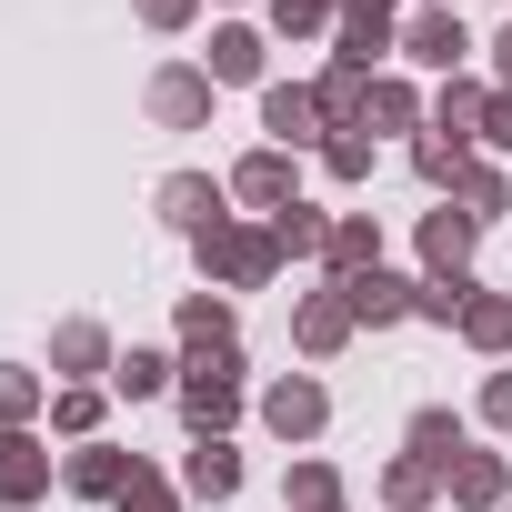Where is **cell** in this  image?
Here are the masks:
<instances>
[{
    "label": "cell",
    "mask_w": 512,
    "mask_h": 512,
    "mask_svg": "<svg viewBox=\"0 0 512 512\" xmlns=\"http://www.w3.org/2000/svg\"><path fill=\"white\" fill-rule=\"evenodd\" d=\"M201 262H211L221 282H262V272L282 262V241H272V231H221V221H211V231H201Z\"/></svg>",
    "instance_id": "obj_1"
},
{
    "label": "cell",
    "mask_w": 512,
    "mask_h": 512,
    "mask_svg": "<svg viewBox=\"0 0 512 512\" xmlns=\"http://www.w3.org/2000/svg\"><path fill=\"white\" fill-rule=\"evenodd\" d=\"M181 412H191L201 432H221V422L241 412V392H231V352H211V362H191V382H181Z\"/></svg>",
    "instance_id": "obj_2"
},
{
    "label": "cell",
    "mask_w": 512,
    "mask_h": 512,
    "mask_svg": "<svg viewBox=\"0 0 512 512\" xmlns=\"http://www.w3.org/2000/svg\"><path fill=\"white\" fill-rule=\"evenodd\" d=\"M342 302H352V322H402V312H422V292H412V282H392V272L342 282Z\"/></svg>",
    "instance_id": "obj_3"
},
{
    "label": "cell",
    "mask_w": 512,
    "mask_h": 512,
    "mask_svg": "<svg viewBox=\"0 0 512 512\" xmlns=\"http://www.w3.org/2000/svg\"><path fill=\"white\" fill-rule=\"evenodd\" d=\"M51 482V462H41V442H21V432H0V502H31Z\"/></svg>",
    "instance_id": "obj_4"
},
{
    "label": "cell",
    "mask_w": 512,
    "mask_h": 512,
    "mask_svg": "<svg viewBox=\"0 0 512 512\" xmlns=\"http://www.w3.org/2000/svg\"><path fill=\"white\" fill-rule=\"evenodd\" d=\"M201 101H211V81H201V71H161V81H151V111H161L171 131H191V121H201Z\"/></svg>",
    "instance_id": "obj_5"
},
{
    "label": "cell",
    "mask_w": 512,
    "mask_h": 512,
    "mask_svg": "<svg viewBox=\"0 0 512 512\" xmlns=\"http://www.w3.org/2000/svg\"><path fill=\"white\" fill-rule=\"evenodd\" d=\"M161 211H171V221H181V231H211V221H221V191H211V181H191V171H181V181H161Z\"/></svg>",
    "instance_id": "obj_6"
},
{
    "label": "cell",
    "mask_w": 512,
    "mask_h": 512,
    "mask_svg": "<svg viewBox=\"0 0 512 512\" xmlns=\"http://www.w3.org/2000/svg\"><path fill=\"white\" fill-rule=\"evenodd\" d=\"M422 251H432V272H462V262H472V211H432Z\"/></svg>",
    "instance_id": "obj_7"
},
{
    "label": "cell",
    "mask_w": 512,
    "mask_h": 512,
    "mask_svg": "<svg viewBox=\"0 0 512 512\" xmlns=\"http://www.w3.org/2000/svg\"><path fill=\"white\" fill-rule=\"evenodd\" d=\"M412 61H432V71H452V61H462V21H452V11H432V21H412Z\"/></svg>",
    "instance_id": "obj_8"
},
{
    "label": "cell",
    "mask_w": 512,
    "mask_h": 512,
    "mask_svg": "<svg viewBox=\"0 0 512 512\" xmlns=\"http://www.w3.org/2000/svg\"><path fill=\"white\" fill-rule=\"evenodd\" d=\"M262 412H272V432H322V392H312V382H282Z\"/></svg>",
    "instance_id": "obj_9"
},
{
    "label": "cell",
    "mask_w": 512,
    "mask_h": 512,
    "mask_svg": "<svg viewBox=\"0 0 512 512\" xmlns=\"http://www.w3.org/2000/svg\"><path fill=\"white\" fill-rule=\"evenodd\" d=\"M71 482H81V492H111V502H121V492L141 482V462H121V452H81V462H71Z\"/></svg>",
    "instance_id": "obj_10"
},
{
    "label": "cell",
    "mask_w": 512,
    "mask_h": 512,
    "mask_svg": "<svg viewBox=\"0 0 512 512\" xmlns=\"http://www.w3.org/2000/svg\"><path fill=\"white\" fill-rule=\"evenodd\" d=\"M241 201H292V161L282 151H251L241 161Z\"/></svg>",
    "instance_id": "obj_11"
},
{
    "label": "cell",
    "mask_w": 512,
    "mask_h": 512,
    "mask_svg": "<svg viewBox=\"0 0 512 512\" xmlns=\"http://www.w3.org/2000/svg\"><path fill=\"white\" fill-rule=\"evenodd\" d=\"M251 71H262V41H251V31H221V41H211V81H251Z\"/></svg>",
    "instance_id": "obj_12"
},
{
    "label": "cell",
    "mask_w": 512,
    "mask_h": 512,
    "mask_svg": "<svg viewBox=\"0 0 512 512\" xmlns=\"http://www.w3.org/2000/svg\"><path fill=\"white\" fill-rule=\"evenodd\" d=\"M262 121H272L282 141H302V131L322 121V101H312V91H272V101H262Z\"/></svg>",
    "instance_id": "obj_13"
},
{
    "label": "cell",
    "mask_w": 512,
    "mask_h": 512,
    "mask_svg": "<svg viewBox=\"0 0 512 512\" xmlns=\"http://www.w3.org/2000/svg\"><path fill=\"white\" fill-rule=\"evenodd\" d=\"M231 482H241V462H231L221 442H201V452H191V492H201V502H221Z\"/></svg>",
    "instance_id": "obj_14"
},
{
    "label": "cell",
    "mask_w": 512,
    "mask_h": 512,
    "mask_svg": "<svg viewBox=\"0 0 512 512\" xmlns=\"http://www.w3.org/2000/svg\"><path fill=\"white\" fill-rule=\"evenodd\" d=\"M322 251L342 262V282H362V272H372V221H342V231H332Z\"/></svg>",
    "instance_id": "obj_15"
},
{
    "label": "cell",
    "mask_w": 512,
    "mask_h": 512,
    "mask_svg": "<svg viewBox=\"0 0 512 512\" xmlns=\"http://www.w3.org/2000/svg\"><path fill=\"white\" fill-rule=\"evenodd\" d=\"M272 241H282V251H322V241H332V221H322V211H302V201H292V211H282V221H272Z\"/></svg>",
    "instance_id": "obj_16"
},
{
    "label": "cell",
    "mask_w": 512,
    "mask_h": 512,
    "mask_svg": "<svg viewBox=\"0 0 512 512\" xmlns=\"http://www.w3.org/2000/svg\"><path fill=\"white\" fill-rule=\"evenodd\" d=\"M342 332H352V302H302V342L312 352H332Z\"/></svg>",
    "instance_id": "obj_17"
},
{
    "label": "cell",
    "mask_w": 512,
    "mask_h": 512,
    "mask_svg": "<svg viewBox=\"0 0 512 512\" xmlns=\"http://www.w3.org/2000/svg\"><path fill=\"white\" fill-rule=\"evenodd\" d=\"M452 492H462V502H502V462H492V452L452 462Z\"/></svg>",
    "instance_id": "obj_18"
},
{
    "label": "cell",
    "mask_w": 512,
    "mask_h": 512,
    "mask_svg": "<svg viewBox=\"0 0 512 512\" xmlns=\"http://www.w3.org/2000/svg\"><path fill=\"white\" fill-rule=\"evenodd\" d=\"M462 332H472L482 352H502V342H512V302H462Z\"/></svg>",
    "instance_id": "obj_19"
},
{
    "label": "cell",
    "mask_w": 512,
    "mask_h": 512,
    "mask_svg": "<svg viewBox=\"0 0 512 512\" xmlns=\"http://www.w3.org/2000/svg\"><path fill=\"white\" fill-rule=\"evenodd\" d=\"M181 332H191L201 352H231V312H221V302H191V312H181Z\"/></svg>",
    "instance_id": "obj_20"
},
{
    "label": "cell",
    "mask_w": 512,
    "mask_h": 512,
    "mask_svg": "<svg viewBox=\"0 0 512 512\" xmlns=\"http://www.w3.org/2000/svg\"><path fill=\"white\" fill-rule=\"evenodd\" d=\"M412 452L442 472V462H452V412H422V422H412Z\"/></svg>",
    "instance_id": "obj_21"
},
{
    "label": "cell",
    "mask_w": 512,
    "mask_h": 512,
    "mask_svg": "<svg viewBox=\"0 0 512 512\" xmlns=\"http://www.w3.org/2000/svg\"><path fill=\"white\" fill-rule=\"evenodd\" d=\"M51 352H61V362H71V372H91V362H101V352H111V342H101V332H91V322H71V332H61V342H51Z\"/></svg>",
    "instance_id": "obj_22"
},
{
    "label": "cell",
    "mask_w": 512,
    "mask_h": 512,
    "mask_svg": "<svg viewBox=\"0 0 512 512\" xmlns=\"http://www.w3.org/2000/svg\"><path fill=\"white\" fill-rule=\"evenodd\" d=\"M161 382H171L161 352H131V362H121V392H161Z\"/></svg>",
    "instance_id": "obj_23"
},
{
    "label": "cell",
    "mask_w": 512,
    "mask_h": 512,
    "mask_svg": "<svg viewBox=\"0 0 512 512\" xmlns=\"http://www.w3.org/2000/svg\"><path fill=\"white\" fill-rule=\"evenodd\" d=\"M292 502H302V512H332V472L302 462V472H292Z\"/></svg>",
    "instance_id": "obj_24"
},
{
    "label": "cell",
    "mask_w": 512,
    "mask_h": 512,
    "mask_svg": "<svg viewBox=\"0 0 512 512\" xmlns=\"http://www.w3.org/2000/svg\"><path fill=\"white\" fill-rule=\"evenodd\" d=\"M31 402H41V382H31V372H0V422H21Z\"/></svg>",
    "instance_id": "obj_25"
},
{
    "label": "cell",
    "mask_w": 512,
    "mask_h": 512,
    "mask_svg": "<svg viewBox=\"0 0 512 512\" xmlns=\"http://www.w3.org/2000/svg\"><path fill=\"white\" fill-rule=\"evenodd\" d=\"M422 492H432V462H392V502H402V512H412V502H422Z\"/></svg>",
    "instance_id": "obj_26"
},
{
    "label": "cell",
    "mask_w": 512,
    "mask_h": 512,
    "mask_svg": "<svg viewBox=\"0 0 512 512\" xmlns=\"http://www.w3.org/2000/svg\"><path fill=\"white\" fill-rule=\"evenodd\" d=\"M462 121H482V91H462V81H452V91H442V131H462Z\"/></svg>",
    "instance_id": "obj_27"
},
{
    "label": "cell",
    "mask_w": 512,
    "mask_h": 512,
    "mask_svg": "<svg viewBox=\"0 0 512 512\" xmlns=\"http://www.w3.org/2000/svg\"><path fill=\"white\" fill-rule=\"evenodd\" d=\"M482 141H502V151H512V91H502V101H482Z\"/></svg>",
    "instance_id": "obj_28"
},
{
    "label": "cell",
    "mask_w": 512,
    "mask_h": 512,
    "mask_svg": "<svg viewBox=\"0 0 512 512\" xmlns=\"http://www.w3.org/2000/svg\"><path fill=\"white\" fill-rule=\"evenodd\" d=\"M482 422H502V432H512V372H502V382L482 392Z\"/></svg>",
    "instance_id": "obj_29"
},
{
    "label": "cell",
    "mask_w": 512,
    "mask_h": 512,
    "mask_svg": "<svg viewBox=\"0 0 512 512\" xmlns=\"http://www.w3.org/2000/svg\"><path fill=\"white\" fill-rule=\"evenodd\" d=\"M121 512H171V502H161V492H151V472H141V482L121 492Z\"/></svg>",
    "instance_id": "obj_30"
},
{
    "label": "cell",
    "mask_w": 512,
    "mask_h": 512,
    "mask_svg": "<svg viewBox=\"0 0 512 512\" xmlns=\"http://www.w3.org/2000/svg\"><path fill=\"white\" fill-rule=\"evenodd\" d=\"M322 21V0H282V31H312Z\"/></svg>",
    "instance_id": "obj_31"
},
{
    "label": "cell",
    "mask_w": 512,
    "mask_h": 512,
    "mask_svg": "<svg viewBox=\"0 0 512 512\" xmlns=\"http://www.w3.org/2000/svg\"><path fill=\"white\" fill-rule=\"evenodd\" d=\"M141 11H151V21L171 31V21H191V0H141Z\"/></svg>",
    "instance_id": "obj_32"
},
{
    "label": "cell",
    "mask_w": 512,
    "mask_h": 512,
    "mask_svg": "<svg viewBox=\"0 0 512 512\" xmlns=\"http://www.w3.org/2000/svg\"><path fill=\"white\" fill-rule=\"evenodd\" d=\"M502 81H512V31H502Z\"/></svg>",
    "instance_id": "obj_33"
},
{
    "label": "cell",
    "mask_w": 512,
    "mask_h": 512,
    "mask_svg": "<svg viewBox=\"0 0 512 512\" xmlns=\"http://www.w3.org/2000/svg\"><path fill=\"white\" fill-rule=\"evenodd\" d=\"M502 512H512V502H502Z\"/></svg>",
    "instance_id": "obj_34"
}]
</instances>
